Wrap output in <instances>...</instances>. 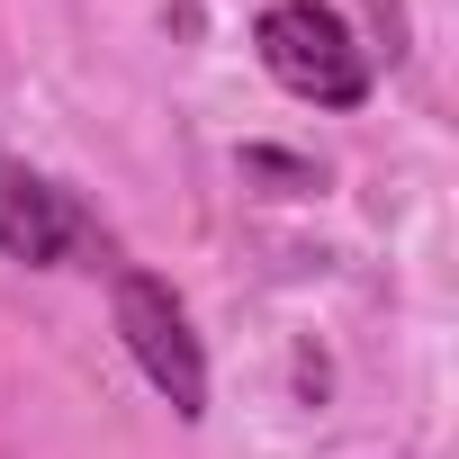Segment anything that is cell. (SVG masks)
Instances as JSON below:
<instances>
[{
  "label": "cell",
  "instance_id": "cell-1",
  "mask_svg": "<svg viewBox=\"0 0 459 459\" xmlns=\"http://www.w3.org/2000/svg\"><path fill=\"white\" fill-rule=\"evenodd\" d=\"M253 55L307 108H360L369 82H378L369 73V46L351 37L342 10H325V0H271V10L253 19Z\"/></svg>",
  "mask_w": 459,
  "mask_h": 459
},
{
  "label": "cell",
  "instance_id": "cell-2",
  "mask_svg": "<svg viewBox=\"0 0 459 459\" xmlns=\"http://www.w3.org/2000/svg\"><path fill=\"white\" fill-rule=\"evenodd\" d=\"M108 316H117V342H126V360L144 369V387H153L180 423H198V414H207V351H198V325H189L180 289L153 280V271H117V280H108Z\"/></svg>",
  "mask_w": 459,
  "mask_h": 459
},
{
  "label": "cell",
  "instance_id": "cell-3",
  "mask_svg": "<svg viewBox=\"0 0 459 459\" xmlns=\"http://www.w3.org/2000/svg\"><path fill=\"white\" fill-rule=\"evenodd\" d=\"M0 253L28 262V271H82L100 253V216L64 180L10 162V171H0Z\"/></svg>",
  "mask_w": 459,
  "mask_h": 459
},
{
  "label": "cell",
  "instance_id": "cell-4",
  "mask_svg": "<svg viewBox=\"0 0 459 459\" xmlns=\"http://www.w3.org/2000/svg\"><path fill=\"white\" fill-rule=\"evenodd\" d=\"M244 171H262V180H289V189H316V171H307L298 153H271V144H253V153H244Z\"/></svg>",
  "mask_w": 459,
  "mask_h": 459
}]
</instances>
